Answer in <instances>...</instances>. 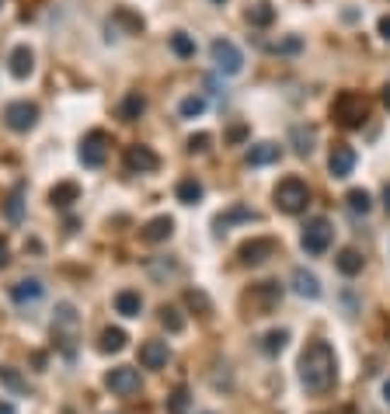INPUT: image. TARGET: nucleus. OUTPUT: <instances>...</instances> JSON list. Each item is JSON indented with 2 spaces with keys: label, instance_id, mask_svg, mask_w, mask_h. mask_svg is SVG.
<instances>
[{
  "label": "nucleus",
  "instance_id": "obj_8",
  "mask_svg": "<svg viewBox=\"0 0 390 414\" xmlns=\"http://www.w3.org/2000/svg\"><path fill=\"white\" fill-rule=\"evenodd\" d=\"M105 386L115 393V397H130L139 390V373L132 369V366H115L112 373L105 376Z\"/></svg>",
  "mask_w": 390,
  "mask_h": 414
},
{
  "label": "nucleus",
  "instance_id": "obj_3",
  "mask_svg": "<svg viewBox=\"0 0 390 414\" xmlns=\"http://www.w3.org/2000/svg\"><path fill=\"white\" fill-rule=\"evenodd\" d=\"M272 199H275V209H279V212L297 216V212H304L306 202H310V188H306V181H300V178H286V181L275 185Z\"/></svg>",
  "mask_w": 390,
  "mask_h": 414
},
{
  "label": "nucleus",
  "instance_id": "obj_12",
  "mask_svg": "<svg viewBox=\"0 0 390 414\" xmlns=\"http://www.w3.org/2000/svg\"><path fill=\"white\" fill-rule=\"evenodd\" d=\"M237 254H241V261H244V265H261V261H268V258L275 254V241H272V237H255V241H244Z\"/></svg>",
  "mask_w": 390,
  "mask_h": 414
},
{
  "label": "nucleus",
  "instance_id": "obj_20",
  "mask_svg": "<svg viewBox=\"0 0 390 414\" xmlns=\"http://www.w3.org/2000/svg\"><path fill=\"white\" fill-rule=\"evenodd\" d=\"M279 157H282V150H279L275 143H255V146H251V150L244 154V161H248V164H251V167L275 164Z\"/></svg>",
  "mask_w": 390,
  "mask_h": 414
},
{
  "label": "nucleus",
  "instance_id": "obj_14",
  "mask_svg": "<svg viewBox=\"0 0 390 414\" xmlns=\"http://www.w3.org/2000/svg\"><path fill=\"white\" fill-rule=\"evenodd\" d=\"M328 171H331V178H348L355 171V150L345 143H335L331 157H328Z\"/></svg>",
  "mask_w": 390,
  "mask_h": 414
},
{
  "label": "nucleus",
  "instance_id": "obj_41",
  "mask_svg": "<svg viewBox=\"0 0 390 414\" xmlns=\"http://www.w3.org/2000/svg\"><path fill=\"white\" fill-rule=\"evenodd\" d=\"M380 35L390 42V14H384V18H380Z\"/></svg>",
  "mask_w": 390,
  "mask_h": 414
},
{
  "label": "nucleus",
  "instance_id": "obj_9",
  "mask_svg": "<svg viewBox=\"0 0 390 414\" xmlns=\"http://www.w3.org/2000/svg\"><path fill=\"white\" fill-rule=\"evenodd\" d=\"M279 299H282V286H279V282H258L255 289L248 292V303H251V310H258V314L275 310Z\"/></svg>",
  "mask_w": 390,
  "mask_h": 414
},
{
  "label": "nucleus",
  "instance_id": "obj_1",
  "mask_svg": "<svg viewBox=\"0 0 390 414\" xmlns=\"http://www.w3.org/2000/svg\"><path fill=\"white\" fill-rule=\"evenodd\" d=\"M338 379V359L328 341H310L300 355V383L310 393H328Z\"/></svg>",
  "mask_w": 390,
  "mask_h": 414
},
{
  "label": "nucleus",
  "instance_id": "obj_28",
  "mask_svg": "<svg viewBox=\"0 0 390 414\" xmlns=\"http://www.w3.org/2000/svg\"><path fill=\"white\" fill-rule=\"evenodd\" d=\"M248 21H251L255 28H268V25L275 21V7H272V4H255V7L248 11Z\"/></svg>",
  "mask_w": 390,
  "mask_h": 414
},
{
  "label": "nucleus",
  "instance_id": "obj_13",
  "mask_svg": "<svg viewBox=\"0 0 390 414\" xmlns=\"http://www.w3.org/2000/svg\"><path fill=\"white\" fill-rule=\"evenodd\" d=\"M168 359H171L168 341H143V345H139V366H143V369H164Z\"/></svg>",
  "mask_w": 390,
  "mask_h": 414
},
{
  "label": "nucleus",
  "instance_id": "obj_17",
  "mask_svg": "<svg viewBox=\"0 0 390 414\" xmlns=\"http://www.w3.org/2000/svg\"><path fill=\"white\" fill-rule=\"evenodd\" d=\"M77 199H81V185H77V181H59V185L49 192V202L56 209H70Z\"/></svg>",
  "mask_w": 390,
  "mask_h": 414
},
{
  "label": "nucleus",
  "instance_id": "obj_39",
  "mask_svg": "<svg viewBox=\"0 0 390 414\" xmlns=\"http://www.w3.org/2000/svg\"><path fill=\"white\" fill-rule=\"evenodd\" d=\"M115 18H119L122 25H130L132 32H139V28H143V18H139V14H132V11H126V7H119V11H115Z\"/></svg>",
  "mask_w": 390,
  "mask_h": 414
},
{
  "label": "nucleus",
  "instance_id": "obj_30",
  "mask_svg": "<svg viewBox=\"0 0 390 414\" xmlns=\"http://www.w3.org/2000/svg\"><path fill=\"white\" fill-rule=\"evenodd\" d=\"M206 112V98H199V94H188L181 105H178V115L181 119H195V115H202Z\"/></svg>",
  "mask_w": 390,
  "mask_h": 414
},
{
  "label": "nucleus",
  "instance_id": "obj_4",
  "mask_svg": "<svg viewBox=\"0 0 390 414\" xmlns=\"http://www.w3.org/2000/svg\"><path fill=\"white\" fill-rule=\"evenodd\" d=\"M210 56H213V63H217L219 74H226V77H237L241 70H244V52L234 45L230 39H217L210 45Z\"/></svg>",
  "mask_w": 390,
  "mask_h": 414
},
{
  "label": "nucleus",
  "instance_id": "obj_45",
  "mask_svg": "<svg viewBox=\"0 0 390 414\" xmlns=\"http://www.w3.org/2000/svg\"><path fill=\"white\" fill-rule=\"evenodd\" d=\"M384 401H387V404H390V379H387V383H384Z\"/></svg>",
  "mask_w": 390,
  "mask_h": 414
},
{
  "label": "nucleus",
  "instance_id": "obj_10",
  "mask_svg": "<svg viewBox=\"0 0 390 414\" xmlns=\"http://www.w3.org/2000/svg\"><path fill=\"white\" fill-rule=\"evenodd\" d=\"M52 331H56V338H59V341L67 345V352H70V345H74V334H77V314H74V306H70V303H59V306H56Z\"/></svg>",
  "mask_w": 390,
  "mask_h": 414
},
{
  "label": "nucleus",
  "instance_id": "obj_42",
  "mask_svg": "<svg viewBox=\"0 0 390 414\" xmlns=\"http://www.w3.org/2000/svg\"><path fill=\"white\" fill-rule=\"evenodd\" d=\"M384 209H387V216H390V181L384 185Z\"/></svg>",
  "mask_w": 390,
  "mask_h": 414
},
{
  "label": "nucleus",
  "instance_id": "obj_33",
  "mask_svg": "<svg viewBox=\"0 0 390 414\" xmlns=\"http://www.w3.org/2000/svg\"><path fill=\"white\" fill-rule=\"evenodd\" d=\"M241 219H255V209L248 206H234L226 216H219L217 219V230H223V226H230V223H241Z\"/></svg>",
  "mask_w": 390,
  "mask_h": 414
},
{
  "label": "nucleus",
  "instance_id": "obj_25",
  "mask_svg": "<svg viewBox=\"0 0 390 414\" xmlns=\"http://www.w3.org/2000/svg\"><path fill=\"white\" fill-rule=\"evenodd\" d=\"M126 341H130V338H126L122 328H105V331H101V341H98V348H101V352H122V348H126Z\"/></svg>",
  "mask_w": 390,
  "mask_h": 414
},
{
  "label": "nucleus",
  "instance_id": "obj_36",
  "mask_svg": "<svg viewBox=\"0 0 390 414\" xmlns=\"http://www.w3.org/2000/svg\"><path fill=\"white\" fill-rule=\"evenodd\" d=\"M0 379H4V383H7V386H11L14 393H25V390H28V383H25L21 376L14 373L11 366H4V369H0Z\"/></svg>",
  "mask_w": 390,
  "mask_h": 414
},
{
  "label": "nucleus",
  "instance_id": "obj_2",
  "mask_svg": "<svg viewBox=\"0 0 390 414\" xmlns=\"http://www.w3.org/2000/svg\"><path fill=\"white\" fill-rule=\"evenodd\" d=\"M331 119L342 125V129H362L366 119H369V101H366L362 94H355V91H345V94L335 98Z\"/></svg>",
  "mask_w": 390,
  "mask_h": 414
},
{
  "label": "nucleus",
  "instance_id": "obj_15",
  "mask_svg": "<svg viewBox=\"0 0 390 414\" xmlns=\"http://www.w3.org/2000/svg\"><path fill=\"white\" fill-rule=\"evenodd\" d=\"M42 279H21V282H14L11 286V299L18 303V306H25V303H35V299H42Z\"/></svg>",
  "mask_w": 390,
  "mask_h": 414
},
{
  "label": "nucleus",
  "instance_id": "obj_7",
  "mask_svg": "<svg viewBox=\"0 0 390 414\" xmlns=\"http://www.w3.org/2000/svg\"><path fill=\"white\" fill-rule=\"evenodd\" d=\"M105 154H108V132H101V129L87 132L84 143H81V164L84 167H101L105 164Z\"/></svg>",
  "mask_w": 390,
  "mask_h": 414
},
{
  "label": "nucleus",
  "instance_id": "obj_43",
  "mask_svg": "<svg viewBox=\"0 0 390 414\" xmlns=\"http://www.w3.org/2000/svg\"><path fill=\"white\" fill-rule=\"evenodd\" d=\"M380 101H384V108H390V84L384 87V94H380Z\"/></svg>",
  "mask_w": 390,
  "mask_h": 414
},
{
  "label": "nucleus",
  "instance_id": "obj_40",
  "mask_svg": "<svg viewBox=\"0 0 390 414\" xmlns=\"http://www.w3.org/2000/svg\"><path fill=\"white\" fill-rule=\"evenodd\" d=\"M7 261H11V248H7V241L0 237V268H4Z\"/></svg>",
  "mask_w": 390,
  "mask_h": 414
},
{
  "label": "nucleus",
  "instance_id": "obj_23",
  "mask_svg": "<svg viewBox=\"0 0 390 414\" xmlns=\"http://www.w3.org/2000/svg\"><path fill=\"white\" fill-rule=\"evenodd\" d=\"M174 195H178L181 206H195V202H202V185L195 178H181L178 188H174Z\"/></svg>",
  "mask_w": 390,
  "mask_h": 414
},
{
  "label": "nucleus",
  "instance_id": "obj_5",
  "mask_svg": "<svg viewBox=\"0 0 390 414\" xmlns=\"http://www.w3.org/2000/svg\"><path fill=\"white\" fill-rule=\"evenodd\" d=\"M331 237H335L331 223H328L324 216H314V219H310V223L304 226V237H300V244H304L306 254H324V251L331 248Z\"/></svg>",
  "mask_w": 390,
  "mask_h": 414
},
{
  "label": "nucleus",
  "instance_id": "obj_47",
  "mask_svg": "<svg viewBox=\"0 0 390 414\" xmlns=\"http://www.w3.org/2000/svg\"><path fill=\"white\" fill-rule=\"evenodd\" d=\"M0 7H4V0H0Z\"/></svg>",
  "mask_w": 390,
  "mask_h": 414
},
{
  "label": "nucleus",
  "instance_id": "obj_26",
  "mask_svg": "<svg viewBox=\"0 0 390 414\" xmlns=\"http://www.w3.org/2000/svg\"><path fill=\"white\" fill-rule=\"evenodd\" d=\"M314 139H317V132H314L310 125H297V129H293V143H297V154H300V157L314 154Z\"/></svg>",
  "mask_w": 390,
  "mask_h": 414
},
{
  "label": "nucleus",
  "instance_id": "obj_29",
  "mask_svg": "<svg viewBox=\"0 0 390 414\" xmlns=\"http://www.w3.org/2000/svg\"><path fill=\"white\" fill-rule=\"evenodd\" d=\"M286 341H289V331H268L261 338V352L265 355H279L286 348Z\"/></svg>",
  "mask_w": 390,
  "mask_h": 414
},
{
  "label": "nucleus",
  "instance_id": "obj_34",
  "mask_svg": "<svg viewBox=\"0 0 390 414\" xmlns=\"http://www.w3.org/2000/svg\"><path fill=\"white\" fill-rule=\"evenodd\" d=\"M171 49H174V56H181V59L195 56V42L188 39L185 32H174V35H171Z\"/></svg>",
  "mask_w": 390,
  "mask_h": 414
},
{
  "label": "nucleus",
  "instance_id": "obj_19",
  "mask_svg": "<svg viewBox=\"0 0 390 414\" xmlns=\"http://www.w3.org/2000/svg\"><path fill=\"white\" fill-rule=\"evenodd\" d=\"M7 63H11V74H14L18 81H25V77L35 70V56H32V49H28V45H18V49L11 52V59H7Z\"/></svg>",
  "mask_w": 390,
  "mask_h": 414
},
{
  "label": "nucleus",
  "instance_id": "obj_31",
  "mask_svg": "<svg viewBox=\"0 0 390 414\" xmlns=\"http://www.w3.org/2000/svg\"><path fill=\"white\" fill-rule=\"evenodd\" d=\"M161 324H164L171 334L185 331V317H181V310H178V306H161Z\"/></svg>",
  "mask_w": 390,
  "mask_h": 414
},
{
  "label": "nucleus",
  "instance_id": "obj_32",
  "mask_svg": "<svg viewBox=\"0 0 390 414\" xmlns=\"http://www.w3.org/2000/svg\"><path fill=\"white\" fill-rule=\"evenodd\" d=\"M188 404H192V397H188L185 386H178V390L168 393V414H188Z\"/></svg>",
  "mask_w": 390,
  "mask_h": 414
},
{
  "label": "nucleus",
  "instance_id": "obj_16",
  "mask_svg": "<svg viewBox=\"0 0 390 414\" xmlns=\"http://www.w3.org/2000/svg\"><path fill=\"white\" fill-rule=\"evenodd\" d=\"M289 282H293V292H297V296H304V299H317V296H321V282H317V275H314V272H306V268H293Z\"/></svg>",
  "mask_w": 390,
  "mask_h": 414
},
{
  "label": "nucleus",
  "instance_id": "obj_46",
  "mask_svg": "<svg viewBox=\"0 0 390 414\" xmlns=\"http://www.w3.org/2000/svg\"><path fill=\"white\" fill-rule=\"evenodd\" d=\"M213 4H219V7H223V4H226V0H213Z\"/></svg>",
  "mask_w": 390,
  "mask_h": 414
},
{
  "label": "nucleus",
  "instance_id": "obj_44",
  "mask_svg": "<svg viewBox=\"0 0 390 414\" xmlns=\"http://www.w3.org/2000/svg\"><path fill=\"white\" fill-rule=\"evenodd\" d=\"M0 414H14V404H7V401H0Z\"/></svg>",
  "mask_w": 390,
  "mask_h": 414
},
{
  "label": "nucleus",
  "instance_id": "obj_37",
  "mask_svg": "<svg viewBox=\"0 0 390 414\" xmlns=\"http://www.w3.org/2000/svg\"><path fill=\"white\" fill-rule=\"evenodd\" d=\"M210 143H213L210 132H195V136H188V150H192V154H206Z\"/></svg>",
  "mask_w": 390,
  "mask_h": 414
},
{
  "label": "nucleus",
  "instance_id": "obj_11",
  "mask_svg": "<svg viewBox=\"0 0 390 414\" xmlns=\"http://www.w3.org/2000/svg\"><path fill=\"white\" fill-rule=\"evenodd\" d=\"M126 167L136 171V174H147V171H157V167H161V157H157L150 146L136 143V146H126Z\"/></svg>",
  "mask_w": 390,
  "mask_h": 414
},
{
  "label": "nucleus",
  "instance_id": "obj_6",
  "mask_svg": "<svg viewBox=\"0 0 390 414\" xmlns=\"http://www.w3.org/2000/svg\"><path fill=\"white\" fill-rule=\"evenodd\" d=\"M4 119H7V129L28 132V129H35V122H39V108L32 101H11L4 108Z\"/></svg>",
  "mask_w": 390,
  "mask_h": 414
},
{
  "label": "nucleus",
  "instance_id": "obj_21",
  "mask_svg": "<svg viewBox=\"0 0 390 414\" xmlns=\"http://www.w3.org/2000/svg\"><path fill=\"white\" fill-rule=\"evenodd\" d=\"M362 265H366V258H362L355 248H342L338 254H335V268H338L342 275H348V279H352V275H359V272H362Z\"/></svg>",
  "mask_w": 390,
  "mask_h": 414
},
{
  "label": "nucleus",
  "instance_id": "obj_38",
  "mask_svg": "<svg viewBox=\"0 0 390 414\" xmlns=\"http://www.w3.org/2000/svg\"><path fill=\"white\" fill-rule=\"evenodd\" d=\"M185 303H188V306H199L202 314H210V299H206V292L188 289V292H185Z\"/></svg>",
  "mask_w": 390,
  "mask_h": 414
},
{
  "label": "nucleus",
  "instance_id": "obj_35",
  "mask_svg": "<svg viewBox=\"0 0 390 414\" xmlns=\"http://www.w3.org/2000/svg\"><path fill=\"white\" fill-rule=\"evenodd\" d=\"M21 209H25V202H21V188H14V192L7 195V206H4V216H7L11 223H18V219H21Z\"/></svg>",
  "mask_w": 390,
  "mask_h": 414
},
{
  "label": "nucleus",
  "instance_id": "obj_22",
  "mask_svg": "<svg viewBox=\"0 0 390 414\" xmlns=\"http://www.w3.org/2000/svg\"><path fill=\"white\" fill-rule=\"evenodd\" d=\"M115 314H122V317H139V314H143V296L136 289L115 292Z\"/></svg>",
  "mask_w": 390,
  "mask_h": 414
},
{
  "label": "nucleus",
  "instance_id": "obj_27",
  "mask_svg": "<svg viewBox=\"0 0 390 414\" xmlns=\"http://www.w3.org/2000/svg\"><path fill=\"white\" fill-rule=\"evenodd\" d=\"M345 202H348V209L355 212V216H366L369 209H373V199H369V192L366 188H352L345 195Z\"/></svg>",
  "mask_w": 390,
  "mask_h": 414
},
{
  "label": "nucleus",
  "instance_id": "obj_24",
  "mask_svg": "<svg viewBox=\"0 0 390 414\" xmlns=\"http://www.w3.org/2000/svg\"><path fill=\"white\" fill-rule=\"evenodd\" d=\"M147 112V98L139 94V91H132V94H126L122 98V105H119V119H126V122H132V119H139Z\"/></svg>",
  "mask_w": 390,
  "mask_h": 414
},
{
  "label": "nucleus",
  "instance_id": "obj_18",
  "mask_svg": "<svg viewBox=\"0 0 390 414\" xmlns=\"http://www.w3.org/2000/svg\"><path fill=\"white\" fill-rule=\"evenodd\" d=\"M171 234H174L171 216H157V219H150V223L143 226V241H147V244H161V241H168Z\"/></svg>",
  "mask_w": 390,
  "mask_h": 414
}]
</instances>
